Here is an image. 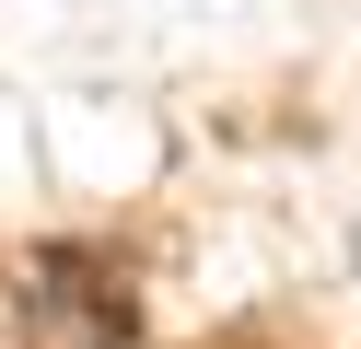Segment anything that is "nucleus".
<instances>
[{"mask_svg":"<svg viewBox=\"0 0 361 349\" xmlns=\"http://www.w3.org/2000/svg\"><path fill=\"white\" fill-rule=\"evenodd\" d=\"M0 349H59L47 326H35V291H0Z\"/></svg>","mask_w":361,"mask_h":349,"instance_id":"1","label":"nucleus"}]
</instances>
